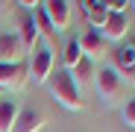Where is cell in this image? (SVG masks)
<instances>
[{
    "label": "cell",
    "instance_id": "cell-3",
    "mask_svg": "<svg viewBox=\"0 0 135 132\" xmlns=\"http://www.w3.org/2000/svg\"><path fill=\"white\" fill-rule=\"evenodd\" d=\"M53 65H56V56H53V50H50V44L47 41H38L35 47L30 50V79L35 82V85H44L50 79V74H53Z\"/></svg>",
    "mask_w": 135,
    "mask_h": 132
},
{
    "label": "cell",
    "instance_id": "cell-5",
    "mask_svg": "<svg viewBox=\"0 0 135 132\" xmlns=\"http://www.w3.org/2000/svg\"><path fill=\"white\" fill-rule=\"evenodd\" d=\"M30 79V68L27 62H18V65H0V88H12V91H21Z\"/></svg>",
    "mask_w": 135,
    "mask_h": 132
},
{
    "label": "cell",
    "instance_id": "cell-7",
    "mask_svg": "<svg viewBox=\"0 0 135 132\" xmlns=\"http://www.w3.org/2000/svg\"><path fill=\"white\" fill-rule=\"evenodd\" d=\"M126 32H129V15H109L100 35H103L106 41H120Z\"/></svg>",
    "mask_w": 135,
    "mask_h": 132
},
{
    "label": "cell",
    "instance_id": "cell-12",
    "mask_svg": "<svg viewBox=\"0 0 135 132\" xmlns=\"http://www.w3.org/2000/svg\"><path fill=\"white\" fill-rule=\"evenodd\" d=\"M41 126H44V115L41 112H35V109H21L15 132H38Z\"/></svg>",
    "mask_w": 135,
    "mask_h": 132
},
{
    "label": "cell",
    "instance_id": "cell-4",
    "mask_svg": "<svg viewBox=\"0 0 135 132\" xmlns=\"http://www.w3.org/2000/svg\"><path fill=\"white\" fill-rule=\"evenodd\" d=\"M27 47L18 32H0V65H18L24 62Z\"/></svg>",
    "mask_w": 135,
    "mask_h": 132
},
{
    "label": "cell",
    "instance_id": "cell-11",
    "mask_svg": "<svg viewBox=\"0 0 135 132\" xmlns=\"http://www.w3.org/2000/svg\"><path fill=\"white\" fill-rule=\"evenodd\" d=\"M115 59H118V68L126 74V79L135 82V38L129 44H123V47L115 50Z\"/></svg>",
    "mask_w": 135,
    "mask_h": 132
},
{
    "label": "cell",
    "instance_id": "cell-8",
    "mask_svg": "<svg viewBox=\"0 0 135 132\" xmlns=\"http://www.w3.org/2000/svg\"><path fill=\"white\" fill-rule=\"evenodd\" d=\"M79 41V50H82V56H88V59H94V56H100V53H106V38L97 32V30H88L82 38H76Z\"/></svg>",
    "mask_w": 135,
    "mask_h": 132
},
{
    "label": "cell",
    "instance_id": "cell-6",
    "mask_svg": "<svg viewBox=\"0 0 135 132\" xmlns=\"http://www.w3.org/2000/svg\"><path fill=\"white\" fill-rule=\"evenodd\" d=\"M44 15H47V21L53 24L56 32H65L68 24H71V3L68 0H47V3H41Z\"/></svg>",
    "mask_w": 135,
    "mask_h": 132
},
{
    "label": "cell",
    "instance_id": "cell-16",
    "mask_svg": "<svg viewBox=\"0 0 135 132\" xmlns=\"http://www.w3.org/2000/svg\"><path fill=\"white\" fill-rule=\"evenodd\" d=\"M35 24H38V32H44L47 38H56V35H59V32L53 30V24L47 21V15H44V9H41V6L35 9Z\"/></svg>",
    "mask_w": 135,
    "mask_h": 132
},
{
    "label": "cell",
    "instance_id": "cell-18",
    "mask_svg": "<svg viewBox=\"0 0 135 132\" xmlns=\"http://www.w3.org/2000/svg\"><path fill=\"white\" fill-rule=\"evenodd\" d=\"M0 100H3V88H0Z\"/></svg>",
    "mask_w": 135,
    "mask_h": 132
},
{
    "label": "cell",
    "instance_id": "cell-1",
    "mask_svg": "<svg viewBox=\"0 0 135 132\" xmlns=\"http://www.w3.org/2000/svg\"><path fill=\"white\" fill-rule=\"evenodd\" d=\"M47 85V91H50V97L62 106V109H68V112H79L82 109V97H79V85L74 82V76H71V71H65V68H59V71H53L50 74V79L44 82Z\"/></svg>",
    "mask_w": 135,
    "mask_h": 132
},
{
    "label": "cell",
    "instance_id": "cell-15",
    "mask_svg": "<svg viewBox=\"0 0 135 132\" xmlns=\"http://www.w3.org/2000/svg\"><path fill=\"white\" fill-rule=\"evenodd\" d=\"M74 82H91L94 79V62L88 59V56H82L79 62H76V68H74Z\"/></svg>",
    "mask_w": 135,
    "mask_h": 132
},
{
    "label": "cell",
    "instance_id": "cell-17",
    "mask_svg": "<svg viewBox=\"0 0 135 132\" xmlns=\"http://www.w3.org/2000/svg\"><path fill=\"white\" fill-rule=\"evenodd\" d=\"M123 123L129 126V129H135V97H129L126 103H123Z\"/></svg>",
    "mask_w": 135,
    "mask_h": 132
},
{
    "label": "cell",
    "instance_id": "cell-14",
    "mask_svg": "<svg viewBox=\"0 0 135 132\" xmlns=\"http://www.w3.org/2000/svg\"><path fill=\"white\" fill-rule=\"evenodd\" d=\"M79 59H82V50H79V41H76V38H71V41L65 44V50H62V65H65V71H74Z\"/></svg>",
    "mask_w": 135,
    "mask_h": 132
},
{
    "label": "cell",
    "instance_id": "cell-9",
    "mask_svg": "<svg viewBox=\"0 0 135 132\" xmlns=\"http://www.w3.org/2000/svg\"><path fill=\"white\" fill-rule=\"evenodd\" d=\"M82 6V12H85V21L91 24L97 32L103 30V24H106V18H109V12H106V3L103 0H85V3H79Z\"/></svg>",
    "mask_w": 135,
    "mask_h": 132
},
{
    "label": "cell",
    "instance_id": "cell-10",
    "mask_svg": "<svg viewBox=\"0 0 135 132\" xmlns=\"http://www.w3.org/2000/svg\"><path fill=\"white\" fill-rule=\"evenodd\" d=\"M18 115H21V103L18 100H0V132H15V123H18Z\"/></svg>",
    "mask_w": 135,
    "mask_h": 132
},
{
    "label": "cell",
    "instance_id": "cell-2",
    "mask_svg": "<svg viewBox=\"0 0 135 132\" xmlns=\"http://www.w3.org/2000/svg\"><path fill=\"white\" fill-rule=\"evenodd\" d=\"M94 82H97V97L103 106H115L126 97V85H123V76L115 71V68H103L94 74Z\"/></svg>",
    "mask_w": 135,
    "mask_h": 132
},
{
    "label": "cell",
    "instance_id": "cell-13",
    "mask_svg": "<svg viewBox=\"0 0 135 132\" xmlns=\"http://www.w3.org/2000/svg\"><path fill=\"white\" fill-rule=\"evenodd\" d=\"M21 41H24V47H27V53L38 44V24H35V15L32 12H24V21H21Z\"/></svg>",
    "mask_w": 135,
    "mask_h": 132
}]
</instances>
